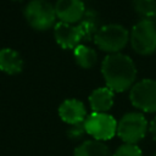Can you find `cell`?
<instances>
[{
  "instance_id": "1",
  "label": "cell",
  "mask_w": 156,
  "mask_h": 156,
  "mask_svg": "<svg viewBox=\"0 0 156 156\" xmlns=\"http://www.w3.org/2000/svg\"><path fill=\"white\" fill-rule=\"evenodd\" d=\"M101 73L106 87L113 93H121L132 87L136 77V67L133 60L122 52L108 54L102 60Z\"/></svg>"
},
{
  "instance_id": "2",
  "label": "cell",
  "mask_w": 156,
  "mask_h": 156,
  "mask_svg": "<svg viewBox=\"0 0 156 156\" xmlns=\"http://www.w3.org/2000/svg\"><path fill=\"white\" fill-rule=\"evenodd\" d=\"M129 40V33L128 30L116 23L105 24L98 29V32L94 35V43L96 46H99L102 51L116 54L122 50L126 44Z\"/></svg>"
},
{
  "instance_id": "3",
  "label": "cell",
  "mask_w": 156,
  "mask_h": 156,
  "mask_svg": "<svg viewBox=\"0 0 156 156\" xmlns=\"http://www.w3.org/2000/svg\"><path fill=\"white\" fill-rule=\"evenodd\" d=\"M23 15L28 24L37 30H46L51 28L56 20L55 6L48 0H30L23 10Z\"/></svg>"
},
{
  "instance_id": "4",
  "label": "cell",
  "mask_w": 156,
  "mask_h": 156,
  "mask_svg": "<svg viewBox=\"0 0 156 156\" xmlns=\"http://www.w3.org/2000/svg\"><path fill=\"white\" fill-rule=\"evenodd\" d=\"M133 50L140 55H150L156 50V24L152 20H140L129 34Z\"/></svg>"
},
{
  "instance_id": "5",
  "label": "cell",
  "mask_w": 156,
  "mask_h": 156,
  "mask_svg": "<svg viewBox=\"0 0 156 156\" xmlns=\"http://www.w3.org/2000/svg\"><path fill=\"white\" fill-rule=\"evenodd\" d=\"M149 129L146 118L140 112H128L117 123V135L124 144H136Z\"/></svg>"
},
{
  "instance_id": "6",
  "label": "cell",
  "mask_w": 156,
  "mask_h": 156,
  "mask_svg": "<svg viewBox=\"0 0 156 156\" xmlns=\"http://www.w3.org/2000/svg\"><path fill=\"white\" fill-rule=\"evenodd\" d=\"M117 121L108 113H90L84 121L87 134L91 135L95 140L105 141L112 139L117 134Z\"/></svg>"
},
{
  "instance_id": "7",
  "label": "cell",
  "mask_w": 156,
  "mask_h": 156,
  "mask_svg": "<svg viewBox=\"0 0 156 156\" xmlns=\"http://www.w3.org/2000/svg\"><path fill=\"white\" fill-rule=\"evenodd\" d=\"M129 99L134 107L144 112H156V80L143 79L132 85Z\"/></svg>"
},
{
  "instance_id": "8",
  "label": "cell",
  "mask_w": 156,
  "mask_h": 156,
  "mask_svg": "<svg viewBox=\"0 0 156 156\" xmlns=\"http://www.w3.org/2000/svg\"><path fill=\"white\" fill-rule=\"evenodd\" d=\"M85 11V5L82 0H57L55 4L56 17L60 18V22L69 24L79 23Z\"/></svg>"
},
{
  "instance_id": "9",
  "label": "cell",
  "mask_w": 156,
  "mask_h": 156,
  "mask_svg": "<svg viewBox=\"0 0 156 156\" xmlns=\"http://www.w3.org/2000/svg\"><path fill=\"white\" fill-rule=\"evenodd\" d=\"M54 37L57 44L63 49H74L83 40V34L79 26L57 22L54 27Z\"/></svg>"
},
{
  "instance_id": "10",
  "label": "cell",
  "mask_w": 156,
  "mask_h": 156,
  "mask_svg": "<svg viewBox=\"0 0 156 156\" xmlns=\"http://www.w3.org/2000/svg\"><path fill=\"white\" fill-rule=\"evenodd\" d=\"M58 116L69 126L82 123L88 117L84 104L78 99H67L61 102L58 106Z\"/></svg>"
},
{
  "instance_id": "11",
  "label": "cell",
  "mask_w": 156,
  "mask_h": 156,
  "mask_svg": "<svg viewBox=\"0 0 156 156\" xmlns=\"http://www.w3.org/2000/svg\"><path fill=\"white\" fill-rule=\"evenodd\" d=\"M89 104L93 112L106 113L113 105V91L107 87L96 88L89 95Z\"/></svg>"
},
{
  "instance_id": "12",
  "label": "cell",
  "mask_w": 156,
  "mask_h": 156,
  "mask_svg": "<svg viewBox=\"0 0 156 156\" xmlns=\"http://www.w3.org/2000/svg\"><path fill=\"white\" fill-rule=\"evenodd\" d=\"M23 68V60L18 51L11 48L0 49V71L7 74H17Z\"/></svg>"
},
{
  "instance_id": "13",
  "label": "cell",
  "mask_w": 156,
  "mask_h": 156,
  "mask_svg": "<svg viewBox=\"0 0 156 156\" xmlns=\"http://www.w3.org/2000/svg\"><path fill=\"white\" fill-rule=\"evenodd\" d=\"M73 156H113L110 147L100 140H84L76 149Z\"/></svg>"
},
{
  "instance_id": "14",
  "label": "cell",
  "mask_w": 156,
  "mask_h": 156,
  "mask_svg": "<svg viewBox=\"0 0 156 156\" xmlns=\"http://www.w3.org/2000/svg\"><path fill=\"white\" fill-rule=\"evenodd\" d=\"M98 22H99L98 15L93 10H87L83 18L78 23V26L82 30V34H83V41H89V40L94 39L95 33L100 28L98 26Z\"/></svg>"
},
{
  "instance_id": "15",
  "label": "cell",
  "mask_w": 156,
  "mask_h": 156,
  "mask_svg": "<svg viewBox=\"0 0 156 156\" xmlns=\"http://www.w3.org/2000/svg\"><path fill=\"white\" fill-rule=\"evenodd\" d=\"M73 56H74L77 65L80 66L82 68L93 67L98 60V55H96L95 50L84 44H79L78 46H76L73 49Z\"/></svg>"
},
{
  "instance_id": "16",
  "label": "cell",
  "mask_w": 156,
  "mask_h": 156,
  "mask_svg": "<svg viewBox=\"0 0 156 156\" xmlns=\"http://www.w3.org/2000/svg\"><path fill=\"white\" fill-rule=\"evenodd\" d=\"M133 7L143 20H152L156 17V0H133Z\"/></svg>"
},
{
  "instance_id": "17",
  "label": "cell",
  "mask_w": 156,
  "mask_h": 156,
  "mask_svg": "<svg viewBox=\"0 0 156 156\" xmlns=\"http://www.w3.org/2000/svg\"><path fill=\"white\" fill-rule=\"evenodd\" d=\"M113 156H143V152L136 144H123L113 152Z\"/></svg>"
},
{
  "instance_id": "18",
  "label": "cell",
  "mask_w": 156,
  "mask_h": 156,
  "mask_svg": "<svg viewBox=\"0 0 156 156\" xmlns=\"http://www.w3.org/2000/svg\"><path fill=\"white\" fill-rule=\"evenodd\" d=\"M85 134H87V132H85V128H84V122L78 123V124H73L67 129V135L72 140H79Z\"/></svg>"
},
{
  "instance_id": "19",
  "label": "cell",
  "mask_w": 156,
  "mask_h": 156,
  "mask_svg": "<svg viewBox=\"0 0 156 156\" xmlns=\"http://www.w3.org/2000/svg\"><path fill=\"white\" fill-rule=\"evenodd\" d=\"M149 132H150L152 139L156 141V117L150 122V124H149Z\"/></svg>"
},
{
  "instance_id": "20",
  "label": "cell",
  "mask_w": 156,
  "mask_h": 156,
  "mask_svg": "<svg viewBox=\"0 0 156 156\" xmlns=\"http://www.w3.org/2000/svg\"><path fill=\"white\" fill-rule=\"evenodd\" d=\"M16 1H18V0H16Z\"/></svg>"
},
{
  "instance_id": "21",
  "label": "cell",
  "mask_w": 156,
  "mask_h": 156,
  "mask_svg": "<svg viewBox=\"0 0 156 156\" xmlns=\"http://www.w3.org/2000/svg\"><path fill=\"white\" fill-rule=\"evenodd\" d=\"M155 156H156V154H155Z\"/></svg>"
}]
</instances>
